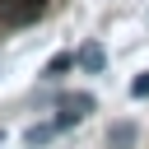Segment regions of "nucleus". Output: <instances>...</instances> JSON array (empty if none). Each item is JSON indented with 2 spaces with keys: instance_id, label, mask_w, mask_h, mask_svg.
I'll list each match as a JSON object with an SVG mask.
<instances>
[{
  "instance_id": "5",
  "label": "nucleus",
  "mask_w": 149,
  "mask_h": 149,
  "mask_svg": "<svg viewBox=\"0 0 149 149\" xmlns=\"http://www.w3.org/2000/svg\"><path fill=\"white\" fill-rule=\"evenodd\" d=\"M56 135H61V126H56V121H51V126H33V130H28V135H23V140H28V149H42V144H51V140H56Z\"/></svg>"
},
{
  "instance_id": "7",
  "label": "nucleus",
  "mask_w": 149,
  "mask_h": 149,
  "mask_svg": "<svg viewBox=\"0 0 149 149\" xmlns=\"http://www.w3.org/2000/svg\"><path fill=\"white\" fill-rule=\"evenodd\" d=\"M130 93H135V98H149V74H135V79H130Z\"/></svg>"
},
{
  "instance_id": "1",
  "label": "nucleus",
  "mask_w": 149,
  "mask_h": 149,
  "mask_svg": "<svg viewBox=\"0 0 149 149\" xmlns=\"http://www.w3.org/2000/svg\"><path fill=\"white\" fill-rule=\"evenodd\" d=\"M47 0H0V23L5 28H28L33 19H42Z\"/></svg>"
},
{
  "instance_id": "6",
  "label": "nucleus",
  "mask_w": 149,
  "mask_h": 149,
  "mask_svg": "<svg viewBox=\"0 0 149 149\" xmlns=\"http://www.w3.org/2000/svg\"><path fill=\"white\" fill-rule=\"evenodd\" d=\"M70 65H74V51H61V56H51V61H47V79H56V74H65Z\"/></svg>"
},
{
  "instance_id": "3",
  "label": "nucleus",
  "mask_w": 149,
  "mask_h": 149,
  "mask_svg": "<svg viewBox=\"0 0 149 149\" xmlns=\"http://www.w3.org/2000/svg\"><path fill=\"white\" fill-rule=\"evenodd\" d=\"M74 65L88 70V74H102V70H107V51H102L98 42H84V47L74 51Z\"/></svg>"
},
{
  "instance_id": "2",
  "label": "nucleus",
  "mask_w": 149,
  "mask_h": 149,
  "mask_svg": "<svg viewBox=\"0 0 149 149\" xmlns=\"http://www.w3.org/2000/svg\"><path fill=\"white\" fill-rule=\"evenodd\" d=\"M88 112H93V93H70V98H61V116H56V126L65 130V126L84 121Z\"/></svg>"
},
{
  "instance_id": "4",
  "label": "nucleus",
  "mask_w": 149,
  "mask_h": 149,
  "mask_svg": "<svg viewBox=\"0 0 149 149\" xmlns=\"http://www.w3.org/2000/svg\"><path fill=\"white\" fill-rule=\"evenodd\" d=\"M135 121H112L107 126V149H135Z\"/></svg>"
}]
</instances>
